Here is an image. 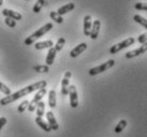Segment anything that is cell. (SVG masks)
I'll use <instances>...</instances> for the list:
<instances>
[{
  "label": "cell",
  "instance_id": "9c48e42d",
  "mask_svg": "<svg viewBox=\"0 0 147 137\" xmlns=\"http://www.w3.org/2000/svg\"><path fill=\"white\" fill-rule=\"evenodd\" d=\"M147 50V44L146 45H142L140 48L138 49H134V50H132V51H129L126 53V57L127 59H133V57H136V56L138 55H141V54H143V53H145Z\"/></svg>",
  "mask_w": 147,
  "mask_h": 137
},
{
  "label": "cell",
  "instance_id": "cb8c5ba5",
  "mask_svg": "<svg viewBox=\"0 0 147 137\" xmlns=\"http://www.w3.org/2000/svg\"><path fill=\"white\" fill-rule=\"evenodd\" d=\"M64 45H65V38H64V37H60L53 48L55 49V51L57 52L61 51V50L63 49V47H64Z\"/></svg>",
  "mask_w": 147,
  "mask_h": 137
},
{
  "label": "cell",
  "instance_id": "f1b7e54d",
  "mask_svg": "<svg viewBox=\"0 0 147 137\" xmlns=\"http://www.w3.org/2000/svg\"><path fill=\"white\" fill-rule=\"evenodd\" d=\"M4 22H5V25H7V27H10V28H15V27H16V21H15L14 19H12V18L5 17V19H4Z\"/></svg>",
  "mask_w": 147,
  "mask_h": 137
},
{
  "label": "cell",
  "instance_id": "7a4b0ae2",
  "mask_svg": "<svg viewBox=\"0 0 147 137\" xmlns=\"http://www.w3.org/2000/svg\"><path fill=\"white\" fill-rule=\"evenodd\" d=\"M52 28H53V26H52L51 22H47L46 25H44V26L42 27V28H40L37 31H35L34 33H32L30 36L27 37L26 39H25V45H27V46L33 45L36 39H38V38L42 36H44L45 34L47 33V32H49Z\"/></svg>",
  "mask_w": 147,
  "mask_h": 137
},
{
  "label": "cell",
  "instance_id": "2e32d148",
  "mask_svg": "<svg viewBox=\"0 0 147 137\" xmlns=\"http://www.w3.org/2000/svg\"><path fill=\"white\" fill-rule=\"evenodd\" d=\"M46 93H47V89H46V87H43V88L38 89L36 92V94H35V96H34V98L32 99V102L35 104H37L38 102H40L42 99H43V97L46 95Z\"/></svg>",
  "mask_w": 147,
  "mask_h": 137
},
{
  "label": "cell",
  "instance_id": "5bb4252c",
  "mask_svg": "<svg viewBox=\"0 0 147 137\" xmlns=\"http://www.w3.org/2000/svg\"><path fill=\"white\" fill-rule=\"evenodd\" d=\"M74 9H75V3H74V2H69V3H67V4H65V5H63V7H59L57 13H58L60 16H62V15L68 13L69 11H73Z\"/></svg>",
  "mask_w": 147,
  "mask_h": 137
},
{
  "label": "cell",
  "instance_id": "83f0119b",
  "mask_svg": "<svg viewBox=\"0 0 147 137\" xmlns=\"http://www.w3.org/2000/svg\"><path fill=\"white\" fill-rule=\"evenodd\" d=\"M134 9L140 10V11H147V4L144 2H138L134 4Z\"/></svg>",
  "mask_w": 147,
  "mask_h": 137
},
{
  "label": "cell",
  "instance_id": "30bf717a",
  "mask_svg": "<svg viewBox=\"0 0 147 137\" xmlns=\"http://www.w3.org/2000/svg\"><path fill=\"white\" fill-rule=\"evenodd\" d=\"M2 15L5 16V17L14 19L15 21H16V20H20V19H22V15L20 14V13H18V12H16V11H13V10H9V9H4V10H2Z\"/></svg>",
  "mask_w": 147,
  "mask_h": 137
},
{
  "label": "cell",
  "instance_id": "603a6c76",
  "mask_svg": "<svg viewBox=\"0 0 147 137\" xmlns=\"http://www.w3.org/2000/svg\"><path fill=\"white\" fill-rule=\"evenodd\" d=\"M50 18L53 20V21H55L57 23H62L63 22V18L62 16H60L58 13L55 11H51L50 12Z\"/></svg>",
  "mask_w": 147,
  "mask_h": 137
},
{
  "label": "cell",
  "instance_id": "4dcf8cb0",
  "mask_svg": "<svg viewBox=\"0 0 147 137\" xmlns=\"http://www.w3.org/2000/svg\"><path fill=\"white\" fill-rule=\"evenodd\" d=\"M5 123H7V118H4V117H0V130L5 126Z\"/></svg>",
  "mask_w": 147,
  "mask_h": 137
},
{
  "label": "cell",
  "instance_id": "7c38bea8",
  "mask_svg": "<svg viewBox=\"0 0 147 137\" xmlns=\"http://www.w3.org/2000/svg\"><path fill=\"white\" fill-rule=\"evenodd\" d=\"M91 27H92V17L90 15H86L83 19V33L85 36H90Z\"/></svg>",
  "mask_w": 147,
  "mask_h": 137
},
{
  "label": "cell",
  "instance_id": "9a60e30c",
  "mask_svg": "<svg viewBox=\"0 0 147 137\" xmlns=\"http://www.w3.org/2000/svg\"><path fill=\"white\" fill-rule=\"evenodd\" d=\"M53 46V41H38V43H35L34 47H35V50H42V49H46V48H51Z\"/></svg>",
  "mask_w": 147,
  "mask_h": 137
},
{
  "label": "cell",
  "instance_id": "1f68e13d",
  "mask_svg": "<svg viewBox=\"0 0 147 137\" xmlns=\"http://www.w3.org/2000/svg\"><path fill=\"white\" fill-rule=\"evenodd\" d=\"M2 4H3V0H0V7H1Z\"/></svg>",
  "mask_w": 147,
  "mask_h": 137
},
{
  "label": "cell",
  "instance_id": "4fadbf2b",
  "mask_svg": "<svg viewBox=\"0 0 147 137\" xmlns=\"http://www.w3.org/2000/svg\"><path fill=\"white\" fill-rule=\"evenodd\" d=\"M55 55H57L55 49L53 48V47L49 48V50H48V52H47V56H46V65H47V66H51L52 64H53Z\"/></svg>",
  "mask_w": 147,
  "mask_h": 137
},
{
  "label": "cell",
  "instance_id": "ac0fdd59",
  "mask_svg": "<svg viewBox=\"0 0 147 137\" xmlns=\"http://www.w3.org/2000/svg\"><path fill=\"white\" fill-rule=\"evenodd\" d=\"M35 122H36V124L38 126H40L42 130H44L45 132H50V128H49V126H48V123L47 122H45L44 121V119L42 118V117H36L35 118Z\"/></svg>",
  "mask_w": 147,
  "mask_h": 137
},
{
  "label": "cell",
  "instance_id": "7402d4cb",
  "mask_svg": "<svg viewBox=\"0 0 147 137\" xmlns=\"http://www.w3.org/2000/svg\"><path fill=\"white\" fill-rule=\"evenodd\" d=\"M133 19H134V21L138 22V23H140L141 26H143L144 28H147V20L144 17H142L141 15H134L133 16Z\"/></svg>",
  "mask_w": 147,
  "mask_h": 137
},
{
  "label": "cell",
  "instance_id": "8992f818",
  "mask_svg": "<svg viewBox=\"0 0 147 137\" xmlns=\"http://www.w3.org/2000/svg\"><path fill=\"white\" fill-rule=\"evenodd\" d=\"M68 94H69V101H70V106L73 108H78L79 105V100H78V93L76 86L70 85L68 88Z\"/></svg>",
  "mask_w": 147,
  "mask_h": 137
},
{
  "label": "cell",
  "instance_id": "4316f807",
  "mask_svg": "<svg viewBox=\"0 0 147 137\" xmlns=\"http://www.w3.org/2000/svg\"><path fill=\"white\" fill-rule=\"evenodd\" d=\"M28 104H29V101L28 100H24L22 102V103L19 104V106H18V108H17V111H18V113H24V112L26 111L27 110V108H28Z\"/></svg>",
  "mask_w": 147,
  "mask_h": 137
},
{
  "label": "cell",
  "instance_id": "8fae6325",
  "mask_svg": "<svg viewBox=\"0 0 147 137\" xmlns=\"http://www.w3.org/2000/svg\"><path fill=\"white\" fill-rule=\"evenodd\" d=\"M88 48V44H85V43H81L77 46V47H75V48L70 51L69 55L70 57H77L79 54H81L83 51H85Z\"/></svg>",
  "mask_w": 147,
  "mask_h": 137
},
{
  "label": "cell",
  "instance_id": "3957f363",
  "mask_svg": "<svg viewBox=\"0 0 147 137\" xmlns=\"http://www.w3.org/2000/svg\"><path fill=\"white\" fill-rule=\"evenodd\" d=\"M134 41H136V39H134L133 37H129V38H127V39H125V41H121V43H118V44L113 45V46L110 48L109 52H110L111 54H115V53L119 52L121 50H123V49L130 47L131 45L134 44Z\"/></svg>",
  "mask_w": 147,
  "mask_h": 137
},
{
  "label": "cell",
  "instance_id": "f546056e",
  "mask_svg": "<svg viewBox=\"0 0 147 137\" xmlns=\"http://www.w3.org/2000/svg\"><path fill=\"white\" fill-rule=\"evenodd\" d=\"M138 41H139L140 44H142V45H146L147 44V35H146V33L141 34L140 36L138 37Z\"/></svg>",
  "mask_w": 147,
  "mask_h": 137
},
{
  "label": "cell",
  "instance_id": "6da1fadb",
  "mask_svg": "<svg viewBox=\"0 0 147 137\" xmlns=\"http://www.w3.org/2000/svg\"><path fill=\"white\" fill-rule=\"evenodd\" d=\"M46 85H47V82L45 81V80L38 81V82H36V83H34V84H31V85H28L27 87H24L22 89L16 92V93L11 94V95L5 96L4 98H2V99L0 100V104H1V105L11 104L12 102L18 100V99L22 98L24 96H27L28 94H31V93H33V92H35V90H38V89L43 88V87H46Z\"/></svg>",
  "mask_w": 147,
  "mask_h": 137
},
{
  "label": "cell",
  "instance_id": "484cf974",
  "mask_svg": "<svg viewBox=\"0 0 147 137\" xmlns=\"http://www.w3.org/2000/svg\"><path fill=\"white\" fill-rule=\"evenodd\" d=\"M0 92L3 93L5 96L11 95V89H10V87H7V85H4L2 82H0Z\"/></svg>",
  "mask_w": 147,
  "mask_h": 137
},
{
  "label": "cell",
  "instance_id": "277c9868",
  "mask_svg": "<svg viewBox=\"0 0 147 137\" xmlns=\"http://www.w3.org/2000/svg\"><path fill=\"white\" fill-rule=\"evenodd\" d=\"M114 64H115V61H114V59H109V61L105 62V63L101 64V65H99V66L91 68V69L88 70V74H90V76H96V74H101V72H103V71L110 69L111 67L114 66Z\"/></svg>",
  "mask_w": 147,
  "mask_h": 137
},
{
  "label": "cell",
  "instance_id": "ba28073f",
  "mask_svg": "<svg viewBox=\"0 0 147 137\" xmlns=\"http://www.w3.org/2000/svg\"><path fill=\"white\" fill-rule=\"evenodd\" d=\"M46 117H47L48 126L50 128V130H53V131L59 130V124L57 122L55 115H53V113H52L51 111H49L46 113Z\"/></svg>",
  "mask_w": 147,
  "mask_h": 137
},
{
  "label": "cell",
  "instance_id": "52a82bcc",
  "mask_svg": "<svg viewBox=\"0 0 147 137\" xmlns=\"http://www.w3.org/2000/svg\"><path fill=\"white\" fill-rule=\"evenodd\" d=\"M100 27H101V22H100V20L99 19H95L94 22L92 23L91 31H90V37H91L92 39H96V38L98 37Z\"/></svg>",
  "mask_w": 147,
  "mask_h": 137
},
{
  "label": "cell",
  "instance_id": "d6986e66",
  "mask_svg": "<svg viewBox=\"0 0 147 137\" xmlns=\"http://www.w3.org/2000/svg\"><path fill=\"white\" fill-rule=\"evenodd\" d=\"M36 114L37 117H43L45 114V103L43 101H40L36 104Z\"/></svg>",
  "mask_w": 147,
  "mask_h": 137
},
{
  "label": "cell",
  "instance_id": "5b68a950",
  "mask_svg": "<svg viewBox=\"0 0 147 137\" xmlns=\"http://www.w3.org/2000/svg\"><path fill=\"white\" fill-rule=\"evenodd\" d=\"M70 78H71V72L70 71H66L62 79V83H61V94H62V96L68 95Z\"/></svg>",
  "mask_w": 147,
  "mask_h": 137
},
{
  "label": "cell",
  "instance_id": "d4e9b609",
  "mask_svg": "<svg viewBox=\"0 0 147 137\" xmlns=\"http://www.w3.org/2000/svg\"><path fill=\"white\" fill-rule=\"evenodd\" d=\"M33 69L36 72H48L49 66H47V65H36V66L33 67Z\"/></svg>",
  "mask_w": 147,
  "mask_h": 137
},
{
  "label": "cell",
  "instance_id": "e0dca14e",
  "mask_svg": "<svg viewBox=\"0 0 147 137\" xmlns=\"http://www.w3.org/2000/svg\"><path fill=\"white\" fill-rule=\"evenodd\" d=\"M48 103L49 106L51 108H55L57 105V98H55V89H50L48 93Z\"/></svg>",
  "mask_w": 147,
  "mask_h": 137
},
{
  "label": "cell",
  "instance_id": "44dd1931",
  "mask_svg": "<svg viewBox=\"0 0 147 137\" xmlns=\"http://www.w3.org/2000/svg\"><path fill=\"white\" fill-rule=\"evenodd\" d=\"M126 126H127V121H126L125 119H123V120H121L119 122L116 124V126H115V129H114V131H115V133H121V131L124 130L126 128Z\"/></svg>",
  "mask_w": 147,
  "mask_h": 137
},
{
  "label": "cell",
  "instance_id": "ffe728a7",
  "mask_svg": "<svg viewBox=\"0 0 147 137\" xmlns=\"http://www.w3.org/2000/svg\"><path fill=\"white\" fill-rule=\"evenodd\" d=\"M45 0H37L36 2H35V4H34L33 9H32V11H33V13H40V11L42 10V7L45 5Z\"/></svg>",
  "mask_w": 147,
  "mask_h": 137
}]
</instances>
